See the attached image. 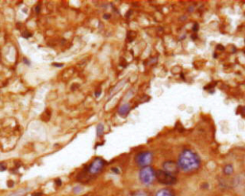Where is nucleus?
I'll return each instance as SVG.
<instances>
[{"label": "nucleus", "mask_w": 245, "mask_h": 196, "mask_svg": "<svg viewBox=\"0 0 245 196\" xmlns=\"http://www.w3.org/2000/svg\"><path fill=\"white\" fill-rule=\"evenodd\" d=\"M201 164L200 158L195 151L191 149H184L179 155L178 158V168L185 172L195 171L199 168Z\"/></svg>", "instance_id": "1"}, {"label": "nucleus", "mask_w": 245, "mask_h": 196, "mask_svg": "<svg viewBox=\"0 0 245 196\" xmlns=\"http://www.w3.org/2000/svg\"><path fill=\"white\" fill-rule=\"evenodd\" d=\"M139 178H140V181L143 183L144 185L148 186L151 184L154 181V179L156 178V172L154 171V169L151 167H146L140 170Z\"/></svg>", "instance_id": "2"}, {"label": "nucleus", "mask_w": 245, "mask_h": 196, "mask_svg": "<svg viewBox=\"0 0 245 196\" xmlns=\"http://www.w3.org/2000/svg\"><path fill=\"white\" fill-rule=\"evenodd\" d=\"M156 179L159 183L166 186H171L176 183V177L173 174L165 171L164 169H160L156 171Z\"/></svg>", "instance_id": "3"}, {"label": "nucleus", "mask_w": 245, "mask_h": 196, "mask_svg": "<svg viewBox=\"0 0 245 196\" xmlns=\"http://www.w3.org/2000/svg\"><path fill=\"white\" fill-rule=\"evenodd\" d=\"M135 161L137 165L141 168H146L148 167L149 164L152 161V153L149 151H143L140 152L136 155Z\"/></svg>", "instance_id": "4"}, {"label": "nucleus", "mask_w": 245, "mask_h": 196, "mask_svg": "<svg viewBox=\"0 0 245 196\" xmlns=\"http://www.w3.org/2000/svg\"><path fill=\"white\" fill-rule=\"evenodd\" d=\"M105 165V161L102 158H96L94 159V161L91 163V165H89L88 168V172L90 174H98L99 172H101V170L102 169Z\"/></svg>", "instance_id": "5"}, {"label": "nucleus", "mask_w": 245, "mask_h": 196, "mask_svg": "<svg viewBox=\"0 0 245 196\" xmlns=\"http://www.w3.org/2000/svg\"><path fill=\"white\" fill-rule=\"evenodd\" d=\"M163 168H164L165 171L173 174V175H174L175 173H177L178 169H179L177 163H175V162H173V161L165 162V163L163 164Z\"/></svg>", "instance_id": "6"}, {"label": "nucleus", "mask_w": 245, "mask_h": 196, "mask_svg": "<svg viewBox=\"0 0 245 196\" xmlns=\"http://www.w3.org/2000/svg\"><path fill=\"white\" fill-rule=\"evenodd\" d=\"M155 196H174V192L170 189H162L157 191Z\"/></svg>", "instance_id": "7"}, {"label": "nucleus", "mask_w": 245, "mask_h": 196, "mask_svg": "<svg viewBox=\"0 0 245 196\" xmlns=\"http://www.w3.org/2000/svg\"><path fill=\"white\" fill-rule=\"evenodd\" d=\"M129 111H130V105L128 103H126V104H123L121 107L119 108L118 113L119 115H121L122 117H124V116H127Z\"/></svg>", "instance_id": "8"}, {"label": "nucleus", "mask_w": 245, "mask_h": 196, "mask_svg": "<svg viewBox=\"0 0 245 196\" xmlns=\"http://www.w3.org/2000/svg\"><path fill=\"white\" fill-rule=\"evenodd\" d=\"M233 172H234V168L232 165H226L224 168H223V173L226 174V175H231Z\"/></svg>", "instance_id": "9"}, {"label": "nucleus", "mask_w": 245, "mask_h": 196, "mask_svg": "<svg viewBox=\"0 0 245 196\" xmlns=\"http://www.w3.org/2000/svg\"><path fill=\"white\" fill-rule=\"evenodd\" d=\"M104 131H105V126L102 123H99L97 125V136L98 137H102L104 135Z\"/></svg>", "instance_id": "10"}, {"label": "nucleus", "mask_w": 245, "mask_h": 196, "mask_svg": "<svg viewBox=\"0 0 245 196\" xmlns=\"http://www.w3.org/2000/svg\"><path fill=\"white\" fill-rule=\"evenodd\" d=\"M130 196H148V194L147 192H145V191L139 190V191H136L134 193H132Z\"/></svg>", "instance_id": "11"}, {"label": "nucleus", "mask_w": 245, "mask_h": 196, "mask_svg": "<svg viewBox=\"0 0 245 196\" xmlns=\"http://www.w3.org/2000/svg\"><path fill=\"white\" fill-rule=\"evenodd\" d=\"M6 169V165L4 164H0V171H3V170Z\"/></svg>", "instance_id": "12"}, {"label": "nucleus", "mask_w": 245, "mask_h": 196, "mask_svg": "<svg viewBox=\"0 0 245 196\" xmlns=\"http://www.w3.org/2000/svg\"><path fill=\"white\" fill-rule=\"evenodd\" d=\"M80 189H81L80 187H75V189H74V191H75L76 193H78V192H79V190H80Z\"/></svg>", "instance_id": "13"}, {"label": "nucleus", "mask_w": 245, "mask_h": 196, "mask_svg": "<svg viewBox=\"0 0 245 196\" xmlns=\"http://www.w3.org/2000/svg\"><path fill=\"white\" fill-rule=\"evenodd\" d=\"M100 95H101V90H99V91H97L96 93H95V96L98 98V97H100Z\"/></svg>", "instance_id": "14"}, {"label": "nucleus", "mask_w": 245, "mask_h": 196, "mask_svg": "<svg viewBox=\"0 0 245 196\" xmlns=\"http://www.w3.org/2000/svg\"><path fill=\"white\" fill-rule=\"evenodd\" d=\"M33 196H41V193L40 192H37V193H34Z\"/></svg>", "instance_id": "15"}, {"label": "nucleus", "mask_w": 245, "mask_h": 196, "mask_svg": "<svg viewBox=\"0 0 245 196\" xmlns=\"http://www.w3.org/2000/svg\"><path fill=\"white\" fill-rule=\"evenodd\" d=\"M23 36L24 37H30V36H31V35H30V34H27V35H26V34H23Z\"/></svg>", "instance_id": "16"}, {"label": "nucleus", "mask_w": 245, "mask_h": 196, "mask_svg": "<svg viewBox=\"0 0 245 196\" xmlns=\"http://www.w3.org/2000/svg\"><path fill=\"white\" fill-rule=\"evenodd\" d=\"M112 170H113L115 173H120V171H118V168H113Z\"/></svg>", "instance_id": "17"}, {"label": "nucleus", "mask_w": 245, "mask_h": 196, "mask_svg": "<svg viewBox=\"0 0 245 196\" xmlns=\"http://www.w3.org/2000/svg\"><path fill=\"white\" fill-rule=\"evenodd\" d=\"M105 19H108L109 18V15H105Z\"/></svg>", "instance_id": "18"}, {"label": "nucleus", "mask_w": 245, "mask_h": 196, "mask_svg": "<svg viewBox=\"0 0 245 196\" xmlns=\"http://www.w3.org/2000/svg\"><path fill=\"white\" fill-rule=\"evenodd\" d=\"M54 65H55V66H59V67L62 66V64H57V63H54Z\"/></svg>", "instance_id": "19"}, {"label": "nucleus", "mask_w": 245, "mask_h": 196, "mask_svg": "<svg viewBox=\"0 0 245 196\" xmlns=\"http://www.w3.org/2000/svg\"><path fill=\"white\" fill-rule=\"evenodd\" d=\"M37 12H39V6L37 7Z\"/></svg>", "instance_id": "20"}]
</instances>
